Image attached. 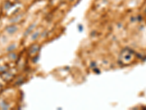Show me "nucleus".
Here are the masks:
<instances>
[{"instance_id":"1","label":"nucleus","mask_w":146,"mask_h":110,"mask_svg":"<svg viewBox=\"0 0 146 110\" xmlns=\"http://www.w3.org/2000/svg\"><path fill=\"white\" fill-rule=\"evenodd\" d=\"M7 31H8V33H10V34H12L13 33H14L15 31L16 30V26H8L7 27Z\"/></svg>"}]
</instances>
